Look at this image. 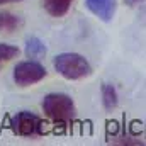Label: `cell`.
<instances>
[{
    "label": "cell",
    "mask_w": 146,
    "mask_h": 146,
    "mask_svg": "<svg viewBox=\"0 0 146 146\" xmlns=\"http://www.w3.org/2000/svg\"><path fill=\"white\" fill-rule=\"evenodd\" d=\"M75 0H41L42 9L51 17H65Z\"/></svg>",
    "instance_id": "cell-6"
},
{
    "label": "cell",
    "mask_w": 146,
    "mask_h": 146,
    "mask_svg": "<svg viewBox=\"0 0 146 146\" xmlns=\"http://www.w3.org/2000/svg\"><path fill=\"white\" fill-rule=\"evenodd\" d=\"M24 53H26V56L31 58V60H41L42 56H46L48 48H46V44H44L42 39L33 36V37H29V39L26 41Z\"/></svg>",
    "instance_id": "cell-7"
},
{
    "label": "cell",
    "mask_w": 146,
    "mask_h": 146,
    "mask_svg": "<svg viewBox=\"0 0 146 146\" xmlns=\"http://www.w3.org/2000/svg\"><path fill=\"white\" fill-rule=\"evenodd\" d=\"M119 104V95H117V90L114 85L110 83H104L102 85V106L106 110H114Z\"/></svg>",
    "instance_id": "cell-9"
},
{
    "label": "cell",
    "mask_w": 146,
    "mask_h": 146,
    "mask_svg": "<svg viewBox=\"0 0 146 146\" xmlns=\"http://www.w3.org/2000/svg\"><path fill=\"white\" fill-rule=\"evenodd\" d=\"M126 2H127L129 5H136V3H141L143 0H126Z\"/></svg>",
    "instance_id": "cell-12"
},
{
    "label": "cell",
    "mask_w": 146,
    "mask_h": 146,
    "mask_svg": "<svg viewBox=\"0 0 146 146\" xmlns=\"http://www.w3.org/2000/svg\"><path fill=\"white\" fill-rule=\"evenodd\" d=\"M17 2H22V0H0V5H3V3H17Z\"/></svg>",
    "instance_id": "cell-11"
},
{
    "label": "cell",
    "mask_w": 146,
    "mask_h": 146,
    "mask_svg": "<svg viewBox=\"0 0 146 146\" xmlns=\"http://www.w3.org/2000/svg\"><path fill=\"white\" fill-rule=\"evenodd\" d=\"M54 70L66 80H82L92 75L88 60L78 53H61L53 60Z\"/></svg>",
    "instance_id": "cell-1"
},
{
    "label": "cell",
    "mask_w": 146,
    "mask_h": 146,
    "mask_svg": "<svg viewBox=\"0 0 146 146\" xmlns=\"http://www.w3.org/2000/svg\"><path fill=\"white\" fill-rule=\"evenodd\" d=\"M46 76V68L34 60L21 61L14 68V82L19 87H31L34 83H39Z\"/></svg>",
    "instance_id": "cell-4"
},
{
    "label": "cell",
    "mask_w": 146,
    "mask_h": 146,
    "mask_svg": "<svg viewBox=\"0 0 146 146\" xmlns=\"http://www.w3.org/2000/svg\"><path fill=\"white\" fill-rule=\"evenodd\" d=\"M42 110L44 114L60 124H66L75 117V104L73 99L66 94H48L42 99Z\"/></svg>",
    "instance_id": "cell-2"
},
{
    "label": "cell",
    "mask_w": 146,
    "mask_h": 146,
    "mask_svg": "<svg viewBox=\"0 0 146 146\" xmlns=\"http://www.w3.org/2000/svg\"><path fill=\"white\" fill-rule=\"evenodd\" d=\"M85 7L102 22H110L115 14V0H85Z\"/></svg>",
    "instance_id": "cell-5"
},
{
    "label": "cell",
    "mask_w": 146,
    "mask_h": 146,
    "mask_svg": "<svg viewBox=\"0 0 146 146\" xmlns=\"http://www.w3.org/2000/svg\"><path fill=\"white\" fill-rule=\"evenodd\" d=\"M10 129L22 136V138H34L44 133L42 129V121L37 117L36 114L33 112H27V110H22V112H17L12 119H10Z\"/></svg>",
    "instance_id": "cell-3"
},
{
    "label": "cell",
    "mask_w": 146,
    "mask_h": 146,
    "mask_svg": "<svg viewBox=\"0 0 146 146\" xmlns=\"http://www.w3.org/2000/svg\"><path fill=\"white\" fill-rule=\"evenodd\" d=\"M22 26V17L17 14H12L9 10H0V31L2 33H14Z\"/></svg>",
    "instance_id": "cell-8"
},
{
    "label": "cell",
    "mask_w": 146,
    "mask_h": 146,
    "mask_svg": "<svg viewBox=\"0 0 146 146\" xmlns=\"http://www.w3.org/2000/svg\"><path fill=\"white\" fill-rule=\"evenodd\" d=\"M19 53H21V51H19V48H17V46L0 42V68H2L5 63L12 61L14 58H17V56H19Z\"/></svg>",
    "instance_id": "cell-10"
}]
</instances>
